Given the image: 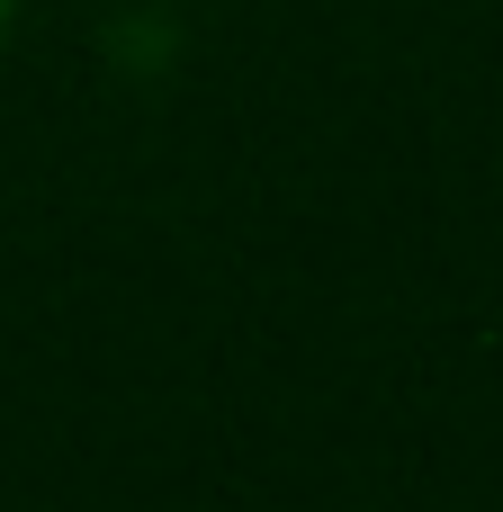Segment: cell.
Returning a JSON list of instances; mask_svg holds the SVG:
<instances>
[{"instance_id": "1", "label": "cell", "mask_w": 503, "mask_h": 512, "mask_svg": "<svg viewBox=\"0 0 503 512\" xmlns=\"http://www.w3.org/2000/svg\"><path fill=\"white\" fill-rule=\"evenodd\" d=\"M0 9H9V0H0Z\"/></svg>"}]
</instances>
